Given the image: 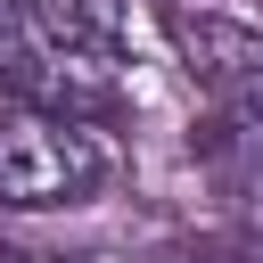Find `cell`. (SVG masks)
Segmentation results:
<instances>
[{
  "mask_svg": "<svg viewBox=\"0 0 263 263\" xmlns=\"http://www.w3.org/2000/svg\"><path fill=\"white\" fill-rule=\"evenodd\" d=\"M41 41L58 58H90V66H123L132 58V8L123 0H25Z\"/></svg>",
  "mask_w": 263,
  "mask_h": 263,
  "instance_id": "3957f363",
  "label": "cell"
},
{
  "mask_svg": "<svg viewBox=\"0 0 263 263\" xmlns=\"http://www.w3.org/2000/svg\"><path fill=\"white\" fill-rule=\"evenodd\" d=\"M58 74H66V66H58V49L41 41L33 8H25V0H0V90L58 107Z\"/></svg>",
  "mask_w": 263,
  "mask_h": 263,
  "instance_id": "277c9868",
  "label": "cell"
},
{
  "mask_svg": "<svg viewBox=\"0 0 263 263\" xmlns=\"http://www.w3.org/2000/svg\"><path fill=\"white\" fill-rule=\"evenodd\" d=\"M107 181H115V148L90 115L49 107V99L0 107V205H16V214L90 205Z\"/></svg>",
  "mask_w": 263,
  "mask_h": 263,
  "instance_id": "7a4b0ae2",
  "label": "cell"
},
{
  "mask_svg": "<svg viewBox=\"0 0 263 263\" xmlns=\"http://www.w3.org/2000/svg\"><path fill=\"white\" fill-rule=\"evenodd\" d=\"M156 33L173 41V66L205 107V173L230 197H263V33L205 0H164Z\"/></svg>",
  "mask_w": 263,
  "mask_h": 263,
  "instance_id": "6da1fadb",
  "label": "cell"
}]
</instances>
